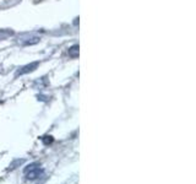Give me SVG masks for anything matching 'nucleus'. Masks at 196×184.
Instances as JSON below:
<instances>
[{"label": "nucleus", "mask_w": 196, "mask_h": 184, "mask_svg": "<svg viewBox=\"0 0 196 184\" xmlns=\"http://www.w3.org/2000/svg\"><path fill=\"white\" fill-rule=\"evenodd\" d=\"M37 66H38V63H32V64H30V65L23 66V68H22V70H20V71H18V74H26V73H28V71L35 70Z\"/></svg>", "instance_id": "f257e3e1"}, {"label": "nucleus", "mask_w": 196, "mask_h": 184, "mask_svg": "<svg viewBox=\"0 0 196 184\" xmlns=\"http://www.w3.org/2000/svg\"><path fill=\"white\" fill-rule=\"evenodd\" d=\"M69 54L71 55V56H74V58H76L77 55H79V46H74L70 50H69Z\"/></svg>", "instance_id": "f03ea898"}, {"label": "nucleus", "mask_w": 196, "mask_h": 184, "mask_svg": "<svg viewBox=\"0 0 196 184\" xmlns=\"http://www.w3.org/2000/svg\"><path fill=\"white\" fill-rule=\"evenodd\" d=\"M12 35V32L10 31H1V33H0V38H6L7 36H11Z\"/></svg>", "instance_id": "7ed1b4c3"}]
</instances>
